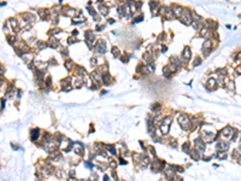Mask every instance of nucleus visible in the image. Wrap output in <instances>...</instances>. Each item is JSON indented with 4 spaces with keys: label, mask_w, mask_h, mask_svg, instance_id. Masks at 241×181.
Returning a JSON list of instances; mask_svg holds the SVG:
<instances>
[{
    "label": "nucleus",
    "mask_w": 241,
    "mask_h": 181,
    "mask_svg": "<svg viewBox=\"0 0 241 181\" xmlns=\"http://www.w3.org/2000/svg\"><path fill=\"white\" fill-rule=\"evenodd\" d=\"M219 146H218V149L219 150H227L228 149V144H224V143H219Z\"/></svg>",
    "instance_id": "f257e3e1"
}]
</instances>
